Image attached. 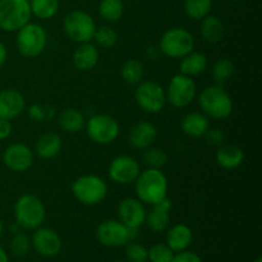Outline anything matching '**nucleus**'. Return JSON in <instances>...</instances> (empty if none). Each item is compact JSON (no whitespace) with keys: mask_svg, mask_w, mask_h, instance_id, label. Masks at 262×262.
Masks as SVG:
<instances>
[{"mask_svg":"<svg viewBox=\"0 0 262 262\" xmlns=\"http://www.w3.org/2000/svg\"><path fill=\"white\" fill-rule=\"evenodd\" d=\"M207 66H209L207 56L205 54L193 50L182 58L181 64H179V71H181V74L193 78V77L204 73L207 69Z\"/></svg>","mask_w":262,"mask_h":262,"instance_id":"27","label":"nucleus"},{"mask_svg":"<svg viewBox=\"0 0 262 262\" xmlns=\"http://www.w3.org/2000/svg\"><path fill=\"white\" fill-rule=\"evenodd\" d=\"M194 36L187 28L173 27L166 30L159 41V50L170 59H182L194 50Z\"/></svg>","mask_w":262,"mask_h":262,"instance_id":"6","label":"nucleus"},{"mask_svg":"<svg viewBox=\"0 0 262 262\" xmlns=\"http://www.w3.org/2000/svg\"><path fill=\"white\" fill-rule=\"evenodd\" d=\"M143 74H145V67L137 59H128L120 69L122 79L129 86H137L140 82H142Z\"/></svg>","mask_w":262,"mask_h":262,"instance_id":"28","label":"nucleus"},{"mask_svg":"<svg viewBox=\"0 0 262 262\" xmlns=\"http://www.w3.org/2000/svg\"><path fill=\"white\" fill-rule=\"evenodd\" d=\"M7 59H8V49L7 46L0 41V68L4 67V64L7 63Z\"/></svg>","mask_w":262,"mask_h":262,"instance_id":"42","label":"nucleus"},{"mask_svg":"<svg viewBox=\"0 0 262 262\" xmlns=\"http://www.w3.org/2000/svg\"><path fill=\"white\" fill-rule=\"evenodd\" d=\"M200 33L206 42L217 43L224 38L225 26L219 17L209 14L201 19Z\"/></svg>","mask_w":262,"mask_h":262,"instance_id":"26","label":"nucleus"},{"mask_svg":"<svg viewBox=\"0 0 262 262\" xmlns=\"http://www.w3.org/2000/svg\"><path fill=\"white\" fill-rule=\"evenodd\" d=\"M100 53L96 45L91 42L78 43L72 55V63L74 68L81 72L92 71L99 64Z\"/></svg>","mask_w":262,"mask_h":262,"instance_id":"20","label":"nucleus"},{"mask_svg":"<svg viewBox=\"0 0 262 262\" xmlns=\"http://www.w3.org/2000/svg\"><path fill=\"white\" fill-rule=\"evenodd\" d=\"M204 137L207 145L212 147L217 148L225 143V135L220 128H209Z\"/></svg>","mask_w":262,"mask_h":262,"instance_id":"39","label":"nucleus"},{"mask_svg":"<svg viewBox=\"0 0 262 262\" xmlns=\"http://www.w3.org/2000/svg\"><path fill=\"white\" fill-rule=\"evenodd\" d=\"M152 209L146 214L145 224L148 229L154 233L165 232L170 224V211H171V201L165 197L161 201L151 205Z\"/></svg>","mask_w":262,"mask_h":262,"instance_id":"19","label":"nucleus"},{"mask_svg":"<svg viewBox=\"0 0 262 262\" xmlns=\"http://www.w3.org/2000/svg\"><path fill=\"white\" fill-rule=\"evenodd\" d=\"M125 258L128 262H147L148 257V248L138 242H128L124 246Z\"/></svg>","mask_w":262,"mask_h":262,"instance_id":"38","label":"nucleus"},{"mask_svg":"<svg viewBox=\"0 0 262 262\" xmlns=\"http://www.w3.org/2000/svg\"><path fill=\"white\" fill-rule=\"evenodd\" d=\"M212 0H184V13L193 20L204 19L211 14Z\"/></svg>","mask_w":262,"mask_h":262,"instance_id":"31","label":"nucleus"},{"mask_svg":"<svg viewBox=\"0 0 262 262\" xmlns=\"http://www.w3.org/2000/svg\"><path fill=\"white\" fill-rule=\"evenodd\" d=\"M86 118L76 107H66L58 114V125L61 130L67 133H78L84 129L86 125Z\"/></svg>","mask_w":262,"mask_h":262,"instance_id":"25","label":"nucleus"},{"mask_svg":"<svg viewBox=\"0 0 262 262\" xmlns=\"http://www.w3.org/2000/svg\"><path fill=\"white\" fill-rule=\"evenodd\" d=\"M28 0H0V30L4 32H17L31 22Z\"/></svg>","mask_w":262,"mask_h":262,"instance_id":"7","label":"nucleus"},{"mask_svg":"<svg viewBox=\"0 0 262 262\" xmlns=\"http://www.w3.org/2000/svg\"><path fill=\"white\" fill-rule=\"evenodd\" d=\"M15 223L25 230H35L42 227L46 219V206L36 194L26 193L14 204Z\"/></svg>","mask_w":262,"mask_h":262,"instance_id":"3","label":"nucleus"},{"mask_svg":"<svg viewBox=\"0 0 262 262\" xmlns=\"http://www.w3.org/2000/svg\"><path fill=\"white\" fill-rule=\"evenodd\" d=\"M3 230H4V224H3L2 219H0V237H2V234H3Z\"/></svg>","mask_w":262,"mask_h":262,"instance_id":"45","label":"nucleus"},{"mask_svg":"<svg viewBox=\"0 0 262 262\" xmlns=\"http://www.w3.org/2000/svg\"><path fill=\"white\" fill-rule=\"evenodd\" d=\"M3 164L14 173L27 171L35 161V152L25 143H12L4 150L2 155Z\"/></svg>","mask_w":262,"mask_h":262,"instance_id":"14","label":"nucleus"},{"mask_svg":"<svg viewBox=\"0 0 262 262\" xmlns=\"http://www.w3.org/2000/svg\"><path fill=\"white\" fill-rule=\"evenodd\" d=\"M233 2H239V0H233Z\"/></svg>","mask_w":262,"mask_h":262,"instance_id":"48","label":"nucleus"},{"mask_svg":"<svg viewBox=\"0 0 262 262\" xmlns=\"http://www.w3.org/2000/svg\"><path fill=\"white\" fill-rule=\"evenodd\" d=\"M252 262H262V258L261 257H257V258H255V260H253Z\"/></svg>","mask_w":262,"mask_h":262,"instance_id":"46","label":"nucleus"},{"mask_svg":"<svg viewBox=\"0 0 262 262\" xmlns=\"http://www.w3.org/2000/svg\"><path fill=\"white\" fill-rule=\"evenodd\" d=\"M25 109L26 99L18 90L4 89L0 91V119H15Z\"/></svg>","mask_w":262,"mask_h":262,"instance_id":"17","label":"nucleus"},{"mask_svg":"<svg viewBox=\"0 0 262 262\" xmlns=\"http://www.w3.org/2000/svg\"><path fill=\"white\" fill-rule=\"evenodd\" d=\"M0 262H9V256L2 246H0Z\"/></svg>","mask_w":262,"mask_h":262,"instance_id":"44","label":"nucleus"},{"mask_svg":"<svg viewBox=\"0 0 262 262\" xmlns=\"http://www.w3.org/2000/svg\"><path fill=\"white\" fill-rule=\"evenodd\" d=\"M71 191L79 204L84 206H96L106 199L107 184L99 176L84 174L74 179Z\"/></svg>","mask_w":262,"mask_h":262,"instance_id":"4","label":"nucleus"},{"mask_svg":"<svg viewBox=\"0 0 262 262\" xmlns=\"http://www.w3.org/2000/svg\"><path fill=\"white\" fill-rule=\"evenodd\" d=\"M100 17L107 23H115L120 20L124 13L123 0H101L97 8Z\"/></svg>","mask_w":262,"mask_h":262,"instance_id":"29","label":"nucleus"},{"mask_svg":"<svg viewBox=\"0 0 262 262\" xmlns=\"http://www.w3.org/2000/svg\"><path fill=\"white\" fill-rule=\"evenodd\" d=\"M176 253L166 243H155L148 248L147 261L150 262H171Z\"/></svg>","mask_w":262,"mask_h":262,"instance_id":"37","label":"nucleus"},{"mask_svg":"<svg viewBox=\"0 0 262 262\" xmlns=\"http://www.w3.org/2000/svg\"><path fill=\"white\" fill-rule=\"evenodd\" d=\"M171 262H202V260L197 253L186 250L182 251V252L176 253Z\"/></svg>","mask_w":262,"mask_h":262,"instance_id":"40","label":"nucleus"},{"mask_svg":"<svg viewBox=\"0 0 262 262\" xmlns=\"http://www.w3.org/2000/svg\"><path fill=\"white\" fill-rule=\"evenodd\" d=\"M193 241V232L187 224L179 223L166 229V245L174 253L188 250Z\"/></svg>","mask_w":262,"mask_h":262,"instance_id":"21","label":"nucleus"},{"mask_svg":"<svg viewBox=\"0 0 262 262\" xmlns=\"http://www.w3.org/2000/svg\"><path fill=\"white\" fill-rule=\"evenodd\" d=\"M115 262H128V261L127 260H125V261L124 260H118V261H115Z\"/></svg>","mask_w":262,"mask_h":262,"instance_id":"47","label":"nucleus"},{"mask_svg":"<svg viewBox=\"0 0 262 262\" xmlns=\"http://www.w3.org/2000/svg\"><path fill=\"white\" fill-rule=\"evenodd\" d=\"M160 54V50H159V46H151V48H147V55L150 56L152 60H155L158 58V55Z\"/></svg>","mask_w":262,"mask_h":262,"instance_id":"43","label":"nucleus"},{"mask_svg":"<svg viewBox=\"0 0 262 262\" xmlns=\"http://www.w3.org/2000/svg\"><path fill=\"white\" fill-rule=\"evenodd\" d=\"M158 138V129L147 120H140L132 125L128 133V143L136 150H146L155 143Z\"/></svg>","mask_w":262,"mask_h":262,"instance_id":"18","label":"nucleus"},{"mask_svg":"<svg viewBox=\"0 0 262 262\" xmlns=\"http://www.w3.org/2000/svg\"><path fill=\"white\" fill-rule=\"evenodd\" d=\"M197 100L202 113L211 119H227L233 113V100L224 90V86L212 84L205 87Z\"/></svg>","mask_w":262,"mask_h":262,"instance_id":"2","label":"nucleus"},{"mask_svg":"<svg viewBox=\"0 0 262 262\" xmlns=\"http://www.w3.org/2000/svg\"><path fill=\"white\" fill-rule=\"evenodd\" d=\"M13 125L10 120L0 119V141L8 140L12 136Z\"/></svg>","mask_w":262,"mask_h":262,"instance_id":"41","label":"nucleus"},{"mask_svg":"<svg viewBox=\"0 0 262 262\" xmlns=\"http://www.w3.org/2000/svg\"><path fill=\"white\" fill-rule=\"evenodd\" d=\"M215 160L220 168L225 170H233V169L239 168L245 160V152L239 146L229 145L224 143L220 147H217L215 154Z\"/></svg>","mask_w":262,"mask_h":262,"instance_id":"23","label":"nucleus"},{"mask_svg":"<svg viewBox=\"0 0 262 262\" xmlns=\"http://www.w3.org/2000/svg\"><path fill=\"white\" fill-rule=\"evenodd\" d=\"M234 64H233V61L228 58L217 59L211 69L212 78H214V81L216 82V84H219V86H224V84L234 76Z\"/></svg>","mask_w":262,"mask_h":262,"instance_id":"32","label":"nucleus"},{"mask_svg":"<svg viewBox=\"0 0 262 262\" xmlns=\"http://www.w3.org/2000/svg\"><path fill=\"white\" fill-rule=\"evenodd\" d=\"M31 245L38 255L46 258L58 256L63 247L60 235L51 228L43 227L33 230V234L31 237Z\"/></svg>","mask_w":262,"mask_h":262,"instance_id":"15","label":"nucleus"},{"mask_svg":"<svg viewBox=\"0 0 262 262\" xmlns=\"http://www.w3.org/2000/svg\"><path fill=\"white\" fill-rule=\"evenodd\" d=\"M61 146H63V142L58 133L45 132L36 141L33 152L43 160H50L60 154Z\"/></svg>","mask_w":262,"mask_h":262,"instance_id":"22","label":"nucleus"},{"mask_svg":"<svg viewBox=\"0 0 262 262\" xmlns=\"http://www.w3.org/2000/svg\"><path fill=\"white\" fill-rule=\"evenodd\" d=\"M27 113L30 119L35 123H42L46 122V120H51L56 114L55 109L53 106L41 104L31 105L27 109Z\"/></svg>","mask_w":262,"mask_h":262,"instance_id":"36","label":"nucleus"},{"mask_svg":"<svg viewBox=\"0 0 262 262\" xmlns=\"http://www.w3.org/2000/svg\"><path fill=\"white\" fill-rule=\"evenodd\" d=\"M87 136L92 142L106 146L114 142L120 135V124L109 114H95L86 120Z\"/></svg>","mask_w":262,"mask_h":262,"instance_id":"9","label":"nucleus"},{"mask_svg":"<svg viewBox=\"0 0 262 262\" xmlns=\"http://www.w3.org/2000/svg\"><path fill=\"white\" fill-rule=\"evenodd\" d=\"M166 102L177 109L187 107L193 102L197 96V84L192 77L184 74H176L170 79L165 90Z\"/></svg>","mask_w":262,"mask_h":262,"instance_id":"12","label":"nucleus"},{"mask_svg":"<svg viewBox=\"0 0 262 262\" xmlns=\"http://www.w3.org/2000/svg\"><path fill=\"white\" fill-rule=\"evenodd\" d=\"M145 204L137 197H125L118 205V217L129 229H138L145 224L146 219Z\"/></svg>","mask_w":262,"mask_h":262,"instance_id":"16","label":"nucleus"},{"mask_svg":"<svg viewBox=\"0 0 262 262\" xmlns=\"http://www.w3.org/2000/svg\"><path fill=\"white\" fill-rule=\"evenodd\" d=\"M137 232L138 229H129L119 220L107 219L97 225L96 239L105 247H124L137 235Z\"/></svg>","mask_w":262,"mask_h":262,"instance_id":"10","label":"nucleus"},{"mask_svg":"<svg viewBox=\"0 0 262 262\" xmlns=\"http://www.w3.org/2000/svg\"><path fill=\"white\" fill-rule=\"evenodd\" d=\"M181 128L184 135L192 138L204 137L205 133L210 128V118H207L204 113L192 112L183 117L181 123Z\"/></svg>","mask_w":262,"mask_h":262,"instance_id":"24","label":"nucleus"},{"mask_svg":"<svg viewBox=\"0 0 262 262\" xmlns=\"http://www.w3.org/2000/svg\"><path fill=\"white\" fill-rule=\"evenodd\" d=\"M31 248H32V245H31L30 235L26 234L25 232H17L13 234L10 239V251L13 255L22 257L30 252Z\"/></svg>","mask_w":262,"mask_h":262,"instance_id":"35","label":"nucleus"},{"mask_svg":"<svg viewBox=\"0 0 262 262\" xmlns=\"http://www.w3.org/2000/svg\"><path fill=\"white\" fill-rule=\"evenodd\" d=\"M168 178L161 169L141 170L135 182L136 196L145 205H154L168 197Z\"/></svg>","mask_w":262,"mask_h":262,"instance_id":"1","label":"nucleus"},{"mask_svg":"<svg viewBox=\"0 0 262 262\" xmlns=\"http://www.w3.org/2000/svg\"><path fill=\"white\" fill-rule=\"evenodd\" d=\"M15 33V46L23 58H37L48 46V33L38 23H27Z\"/></svg>","mask_w":262,"mask_h":262,"instance_id":"5","label":"nucleus"},{"mask_svg":"<svg viewBox=\"0 0 262 262\" xmlns=\"http://www.w3.org/2000/svg\"><path fill=\"white\" fill-rule=\"evenodd\" d=\"M92 40L95 41L96 46L102 49H112L117 45L119 36L118 32L110 26H101V27L96 28L95 35Z\"/></svg>","mask_w":262,"mask_h":262,"instance_id":"33","label":"nucleus"},{"mask_svg":"<svg viewBox=\"0 0 262 262\" xmlns=\"http://www.w3.org/2000/svg\"><path fill=\"white\" fill-rule=\"evenodd\" d=\"M96 28L92 15L84 10H72L63 19L64 33L76 43L91 42Z\"/></svg>","mask_w":262,"mask_h":262,"instance_id":"8","label":"nucleus"},{"mask_svg":"<svg viewBox=\"0 0 262 262\" xmlns=\"http://www.w3.org/2000/svg\"><path fill=\"white\" fill-rule=\"evenodd\" d=\"M30 8L32 15L41 20H48L58 14L59 0H31Z\"/></svg>","mask_w":262,"mask_h":262,"instance_id":"30","label":"nucleus"},{"mask_svg":"<svg viewBox=\"0 0 262 262\" xmlns=\"http://www.w3.org/2000/svg\"><path fill=\"white\" fill-rule=\"evenodd\" d=\"M135 100L145 113L158 114L166 104L165 89L158 82L142 81L136 86Z\"/></svg>","mask_w":262,"mask_h":262,"instance_id":"11","label":"nucleus"},{"mask_svg":"<svg viewBox=\"0 0 262 262\" xmlns=\"http://www.w3.org/2000/svg\"><path fill=\"white\" fill-rule=\"evenodd\" d=\"M141 173L140 163L129 155H119L109 165V178L120 186L135 183Z\"/></svg>","mask_w":262,"mask_h":262,"instance_id":"13","label":"nucleus"},{"mask_svg":"<svg viewBox=\"0 0 262 262\" xmlns=\"http://www.w3.org/2000/svg\"><path fill=\"white\" fill-rule=\"evenodd\" d=\"M143 161L148 168L152 169H163L168 164L169 156L165 150L160 147H148L143 150Z\"/></svg>","mask_w":262,"mask_h":262,"instance_id":"34","label":"nucleus"}]
</instances>
